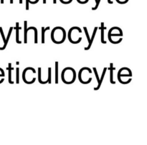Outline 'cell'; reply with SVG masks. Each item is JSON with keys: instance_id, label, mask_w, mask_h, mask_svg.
I'll return each mask as SVG.
<instances>
[{"instance_id": "obj_1", "label": "cell", "mask_w": 147, "mask_h": 145, "mask_svg": "<svg viewBox=\"0 0 147 145\" xmlns=\"http://www.w3.org/2000/svg\"><path fill=\"white\" fill-rule=\"evenodd\" d=\"M124 76H128V77H131L132 75H131V74L121 75V70H119V73H118V80H119V81L120 82V83H121V84H128V83H131V78H130V79H129V80H128L126 82L122 81L121 79V77H124Z\"/></svg>"}, {"instance_id": "obj_2", "label": "cell", "mask_w": 147, "mask_h": 145, "mask_svg": "<svg viewBox=\"0 0 147 145\" xmlns=\"http://www.w3.org/2000/svg\"><path fill=\"white\" fill-rule=\"evenodd\" d=\"M98 27H95L94 30H93V34H92V37H91V38H90V42H89L88 46V47H85V48H84L85 50H90V47H91L92 44H93V40H94V38H95V36H96V32H97V31H98Z\"/></svg>"}, {"instance_id": "obj_3", "label": "cell", "mask_w": 147, "mask_h": 145, "mask_svg": "<svg viewBox=\"0 0 147 145\" xmlns=\"http://www.w3.org/2000/svg\"><path fill=\"white\" fill-rule=\"evenodd\" d=\"M99 29L100 30V33H101V37H100L101 43L106 44V42L104 40V30H106V27L104 26V22H101V24H100V27H99Z\"/></svg>"}, {"instance_id": "obj_4", "label": "cell", "mask_w": 147, "mask_h": 145, "mask_svg": "<svg viewBox=\"0 0 147 145\" xmlns=\"http://www.w3.org/2000/svg\"><path fill=\"white\" fill-rule=\"evenodd\" d=\"M106 70H107V67H104L103 68V73H102V75H101V78H100V80H99V83L98 85V86L96 88H94V90H98L100 89V86H101V83L102 82H103V79H104V77H105V75H106Z\"/></svg>"}, {"instance_id": "obj_5", "label": "cell", "mask_w": 147, "mask_h": 145, "mask_svg": "<svg viewBox=\"0 0 147 145\" xmlns=\"http://www.w3.org/2000/svg\"><path fill=\"white\" fill-rule=\"evenodd\" d=\"M14 29L16 30V42L18 43V44H21L22 41H20L19 40V30H21L22 27H20L19 26V22L16 23V26L14 27Z\"/></svg>"}, {"instance_id": "obj_6", "label": "cell", "mask_w": 147, "mask_h": 145, "mask_svg": "<svg viewBox=\"0 0 147 145\" xmlns=\"http://www.w3.org/2000/svg\"><path fill=\"white\" fill-rule=\"evenodd\" d=\"M13 29H14V27H10L9 30L8 35H7V39H6V42H5V43H4V46H3L2 47H1V48H0V50H4V49H5V47H7V43H8V41H9V37H10V36H11V32H12V30H13Z\"/></svg>"}, {"instance_id": "obj_7", "label": "cell", "mask_w": 147, "mask_h": 145, "mask_svg": "<svg viewBox=\"0 0 147 145\" xmlns=\"http://www.w3.org/2000/svg\"><path fill=\"white\" fill-rule=\"evenodd\" d=\"M109 70H110L111 83H112V84H115V83H116V82L113 80V63H110V68H109Z\"/></svg>"}, {"instance_id": "obj_8", "label": "cell", "mask_w": 147, "mask_h": 145, "mask_svg": "<svg viewBox=\"0 0 147 145\" xmlns=\"http://www.w3.org/2000/svg\"><path fill=\"white\" fill-rule=\"evenodd\" d=\"M9 83L10 84H13L14 82L11 80V70H14L12 67H11V63H9Z\"/></svg>"}, {"instance_id": "obj_9", "label": "cell", "mask_w": 147, "mask_h": 145, "mask_svg": "<svg viewBox=\"0 0 147 145\" xmlns=\"http://www.w3.org/2000/svg\"><path fill=\"white\" fill-rule=\"evenodd\" d=\"M50 27H47L46 28H45L44 27H42V43L44 44L45 43V32L47 30H50Z\"/></svg>"}, {"instance_id": "obj_10", "label": "cell", "mask_w": 147, "mask_h": 145, "mask_svg": "<svg viewBox=\"0 0 147 145\" xmlns=\"http://www.w3.org/2000/svg\"><path fill=\"white\" fill-rule=\"evenodd\" d=\"M24 42L25 44L27 43V31L26 30L27 25V21H24Z\"/></svg>"}, {"instance_id": "obj_11", "label": "cell", "mask_w": 147, "mask_h": 145, "mask_svg": "<svg viewBox=\"0 0 147 145\" xmlns=\"http://www.w3.org/2000/svg\"><path fill=\"white\" fill-rule=\"evenodd\" d=\"M55 83H58V62H55Z\"/></svg>"}, {"instance_id": "obj_12", "label": "cell", "mask_w": 147, "mask_h": 145, "mask_svg": "<svg viewBox=\"0 0 147 145\" xmlns=\"http://www.w3.org/2000/svg\"><path fill=\"white\" fill-rule=\"evenodd\" d=\"M38 80L40 83L41 84H46L48 83V80H45V81H42L41 80V67H38Z\"/></svg>"}, {"instance_id": "obj_13", "label": "cell", "mask_w": 147, "mask_h": 145, "mask_svg": "<svg viewBox=\"0 0 147 145\" xmlns=\"http://www.w3.org/2000/svg\"><path fill=\"white\" fill-rule=\"evenodd\" d=\"M16 83L19 84L20 83V68L17 67L16 68Z\"/></svg>"}, {"instance_id": "obj_14", "label": "cell", "mask_w": 147, "mask_h": 145, "mask_svg": "<svg viewBox=\"0 0 147 145\" xmlns=\"http://www.w3.org/2000/svg\"><path fill=\"white\" fill-rule=\"evenodd\" d=\"M52 68L50 67H48V79H47V80H48V83H50V84H51V74H52Z\"/></svg>"}, {"instance_id": "obj_15", "label": "cell", "mask_w": 147, "mask_h": 145, "mask_svg": "<svg viewBox=\"0 0 147 145\" xmlns=\"http://www.w3.org/2000/svg\"><path fill=\"white\" fill-rule=\"evenodd\" d=\"M83 30H84L85 33H86V37H87L88 41V42H90V37H89L87 27H83Z\"/></svg>"}, {"instance_id": "obj_16", "label": "cell", "mask_w": 147, "mask_h": 145, "mask_svg": "<svg viewBox=\"0 0 147 145\" xmlns=\"http://www.w3.org/2000/svg\"><path fill=\"white\" fill-rule=\"evenodd\" d=\"M0 32H1V36H2V39H3V40H4V42L5 43L6 38H5V36H4V32H3V30H2V28H1V27H0Z\"/></svg>"}, {"instance_id": "obj_17", "label": "cell", "mask_w": 147, "mask_h": 145, "mask_svg": "<svg viewBox=\"0 0 147 145\" xmlns=\"http://www.w3.org/2000/svg\"><path fill=\"white\" fill-rule=\"evenodd\" d=\"M100 0H98V2L96 3V7H93V8H92V10H96V9H97L98 7V6H99V4H100Z\"/></svg>"}, {"instance_id": "obj_18", "label": "cell", "mask_w": 147, "mask_h": 145, "mask_svg": "<svg viewBox=\"0 0 147 145\" xmlns=\"http://www.w3.org/2000/svg\"><path fill=\"white\" fill-rule=\"evenodd\" d=\"M72 1H73V0H67V4H70V3H71Z\"/></svg>"}, {"instance_id": "obj_19", "label": "cell", "mask_w": 147, "mask_h": 145, "mask_svg": "<svg viewBox=\"0 0 147 145\" xmlns=\"http://www.w3.org/2000/svg\"><path fill=\"white\" fill-rule=\"evenodd\" d=\"M107 2L108 3H109V4H113V1H111V0H107Z\"/></svg>"}, {"instance_id": "obj_20", "label": "cell", "mask_w": 147, "mask_h": 145, "mask_svg": "<svg viewBox=\"0 0 147 145\" xmlns=\"http://www.w3.org/2000/svg\"><path fill=\"white\" fill-rule=\"evenodd\" d=\"M20 4H22V0H20Z\"/></svg>"}, {"instance_id": "obj_21", "label": "cell", "mask_w": 147, "mask_h": 145, "mask_svg": "<svg viewBox=\"0 0 147 145\" xmlns=\"http://www.w3.org/2000/svg\"><path fill=\"white\" fill-rule=\"evenodd\" d=\"M46 0H43V4H46Z\"/></svg>"}, {"instance_id": "obj_22", "label": "cell", "mask_w": 147, "mask_h": 145, "mask_svg": "<svg viewBox=\"0 0 147 145\" xmlns=\"http://www.w3.org/2000/svg\"><path fill=\"white\" fill-rule=\"evenodd\" d=\"M1 4H4V0H1Z\"/></svg>"}, {"instance_id": "obj_23", "label": "cell", "mask_w": 147, "mask_h": 145, "mask_svg": "<svg viewBox=\"0 0 147 145\" xmlns=\"http://www.w3.org/2000/svg\"><path fill=\"white\" fill-rule=\"evenodd\" d=\"M10 3H11V4H13V0H10Z\"/></svg>"}, {"instance_id": "obj_24", "label": "cell", "mask_w": 147, "mask_h": 145, "mask_svg": "<svg viewBox=\"0 0 147 145\" xmlns=\"http://www.w3.org/2000/svg\"><path fill=\"white\" fill-rule=\"evenodd\" d=\"M95 1H96V3L98 2V0H95Z\"/></svg>"}]
</instances>
